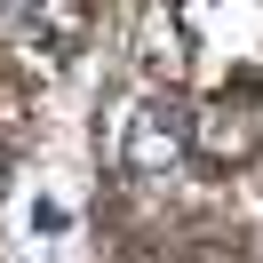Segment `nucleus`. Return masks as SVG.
<instances>
[{"label": "nucleus", "mask_w": 263, "mask_h": 263, "mask_svg": "<svg viewBox=\"0 0 263 263\" xmlns=\"http://www.w3.org/2000/svg\"><path fill=\"white\" fill-rule=\"evenodd\" d=\"M192 40V80H255L263 72V0H176Z\"/></svg>", "instance_id": "nucleus-1"}, {"label": "nucleus", "mask_w": 263, "mask_h": 263, "mask_svg": "<svg viewBox=\"0 0 263 263\" xmlns=\"http://www.w3.org/2000/svg\"><path fill=\"white\" fill-rule=\"evenodd\" d=\"M183 160H192V128H183L160 96L128 104V120H120V176H136V183H167Z\"/></svg>", "instance_id": "nucleus-2"}, {"label": "nucleus", "mask_w": 263, "mask_h": 263, "mask_svg": "<svg viewBox=\"0 0 263 263\" xmlns=\"http://www.w3.org/2000/svg\"><path fill=\"white\" fill-rule=\"evenodd\" d=\"M0 8L40 24V32H56V48H72V32H80V0H0Z\"/></svg>", "instance_id": "nucleus-3"}]
</instances>
